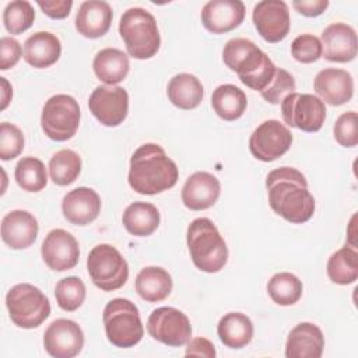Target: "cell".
Instances as JSON below:
<instances>
[{"mask_svg":"<svg viewBox=\"0 0 358 358\" xmlns=\"http://www.w3.org/2000/svg\"><path fill=\"white\" fill-rule=\"evenodd\" d=\"M271 210L291 224H303L315 213V199L308 189L306 178L292 166L268 172L266 179Z\"/></svg>","mask_w":358,"mask_h":358,"instance_id":"cell-1","label":"cell"},{"mask_svg":"<svg viewBox=\"0 0 358 358\" xmlns=\"http://www.w3.org/2000/svg\"><path fill=\"white\" fill-rule=\"evenodd\" d=\"M179 178V171L165 150L155 143L140 145L130 158L129 185L140 194H158L172 189Z\"/></svg>","mask_w":358,"mask_h":358,"instance_id":"cell-2","label":"cell"},{"mask_svg":"<svg viewBox=\"0 0 358 358\" xmlns=\"http://www.w3.org/2000/svg\"><path fill=\"white\" fill-rule=\"evenodd\" d=\"M225 66L235 71L246 87L262 92L271 83L277 66L271 59L250 39H229L222 49Z\"/></svg>","mask_w":358,"mask_h":358,"instance_id":"cell-3","label":"cell"},{"mask_svg":"<svg viewBox=\"0 0 358 358\" xmlns=\"http://www.w3.org/2000/svg\"><path fill=\"white\" fill-rule=\"evenodd\" d=\"M186 242L193 264L204 273H218L228 260V248L218 228L210 218L193 220L186 232Z\"/></svg>","mask_w":358,"mask_h":358,"instance_id":"cell-4","label":"cell"},{"mask_svg":"<svg viewBox=\"0 0 358 358\" xmlns=\"http://www.w3.org/2000/svg\"><path fill=\"white\" fill-rule=\"evenodd\" d=\"M119 34L127 53L134 59H151L159 50L161 36L157 21L150 11L141 7H131L123 13Z\"/></svg>","mask_w":358,"mask_h":358,"instance_id":"cell-5","label":"cell"},{"mask_svg":"<svg viewBox=\"0 0 358 358\" xmlns=\"http://www.w3.org/2000/svg\"><path fill=\"white\" fill-rule=\"evenodd\" d=\"M102 320L106 338L115 347H134L144 336L138 308L126 298L109 301L103 308Z\"/></svg>","mask_w":358,"mask_h":358,"instance_id":"cell-6","label":"cell"},{"mask_svg":"<svg viewBox=\"0 0 358 358\" xmlns=\"http://www.w3.org/2000/svg\"><path fill=\"white\" fill-rule=\"evenodd\" d=\"M6 306L11 322L21 329L38 327L50 315L48 296L38 287L28 282L11 287L6 295Z\"/></svg>","mask_w":358,"mask_h":358,"instance_id":"cell-7","label":"cell"},{"mask_svg":"<svg viewBox=\"0 0 358 358\" xmlns=\"http://www.w3.org/2000/svg\"><path fill=\"white\" fill-rule=\"evenodd\" d=\"M87 270L94 285L106 292L122 288L129 278L126 259L115 246L108 243H99L91 249Z\"/></svg>","mask_w":358,"mask_h":358,"instance_id":"cell-8","label":"cell"},{"mask_svg":"<svg viewBox=\"0 0 358 358\" xmlns=\"http://www.w3.org/2000/svg\"><path fill=\"white\" fill-rule=\"evenodd\" d=\"M81 110L78 102L67 94L50 96L42 109L41 126L43 133L55 141H66L78 130Z\"/></svg>","mask_w":358,"mask_h":358,"instance_id":"cell-9","label":"cell"},{"mask_svg":"<svg viewBox=\"0 0 358 358\" xmlns=\"http://www.w3.org/2000/svg\"><path fill=\"white\" fill-rule=\"evenodd\" d=\"M282 120L306 133L319 131L326 119L324 102L313 94L291 92L281 101Z\"/></svg>","mask_w":358,"mask_h":358,"instance_id":"cell-10","label":"cell"},{"mask_svg":"<svg viewBox=\"0 0 358 358\" xmlns=\"http://www.w3.org/2000/svg\"><path fill=\"white\" fill-rule=\"evenodd\" d=\"M148 334L169 347H182L187 344L192 336L189 317L172 306H161L151 312L147 320Z\"/></svg>","mask_w":358,"mask_h":358,"instance_id":"cell-11","label":"cell"},{"mask_svg":"<svg viewBox=\"0 0 358 358\" xmlns=\"http://www.w3.org/2000/svg\"><path fill=\"white\" fill-rule=\"evenodd\" d=\"M292 144L289 129L280 120L268 119L260 123L249 138L252 155L263 162H271L282 157Z\"/></svg>","mask_w":358,"mask_h":358,"instance_id":"cell-12","label":"cell"},{"mask_svg":"<svg viewBox=\"0 0 358 358\" xmlns=\"http://www.w3.org/2000/svg\"><path fill=\"white\" fill-rule=\"evenodd\" d=\"M88 108L101 124L116 127L127 117L129 94L119 85H99L90 95Z\"/></svg>","mask_w":358,"mask_h":358,"instance_id":"cell-13","label":"cell"},{"mask_svg":"<svg viewBox=\"0 0 358 358\" xmlns=\"http://www.w3.org/2000/svg\"><path fill=\"white\" fill-rule=\"evenodd\" d=\"M252 20L259 35L268 43L282 41L289 32V11L287 3L282 0H263L256 3Z\"/></svg>","mask_w":358,"mask_h":358,"instance_id":"cell-14","label":"cell"},{"mask_svg":"<svg viewBox=\"0 0 358 358\" xmlns=\"http://www.w3.org/2000/svg\"><path fill=\"white\" fill-rule=\"evenodd\" d=\"M43 347L55 358H73L84 347V333L74 320L56 319L43 333Z\"/></svg>","mask_w":358,"mask_h":358,"instance_id":"cell-15","label":"cell"},{"mask_svg":"<svg viewBox=\"0 0 358 358\" xmlns=\"http://www.w3.org/2000/svg\"><path fill=\"white\" fill-rule=\"evenodd\" d=\"M42 259L53 271H66L78 263L80 248L77 239L67 231L57 228L48 232L41 246Z\"/></svg>","mask_w":358,"mask_h":358,"instance_id":"cell-16","label":"cell"},{"mask_svg":"<svg viewBox=\"0 0 358 358\" xmlns=\"http://www.w3.org/2000/svg\"><path fill=\"white\" fill-rule=\"evenodd\" d=\"M322 56L329 62L347 63L355 59L358 39L355 29L344 22L327 25L320 36Z\"/></svg>","mask_w":358,"mask_h":358,"instance_id":"cell-17","label":"cell"},{"mask_svg":"<svg viewBox=\"0 0 358 358\" xmlns=\"http://www.w3.org/2000/svg\"><path fill=\"white\" fill-rule=\"evenodd\" d=\"M245 13L241 0H211L201 10V24L211 34H225L243 22Z\"/></svg>","mask_w":358,"mask_h":358,"instance_id":"cell-18","label":"cell"},{"mask_svg":"<svg viewBox=\"0 0 358 358\" xmlns=\"http://www.w3.org/2000/svg\"><path fill=\"white\" fill-rule=\"evenodd\" d=\"M313 90L323 102L331 106H340L351 101L354 95V80L347 70L329 67L316 74Z\"/></svg>","mask_w":358,"mask_h":358,"instance_id":"cell-19","label":"cell"},{"mask_svg":"<svg viewBox=\"0 0 358 358\" xmlns=\"http://www.w3.org/2000/svg\"><path fill=\"white\" fill-rule=\"evenodd\" d=\"M221 193L220 180L210 172L192 173L182 187V201L193 211L207 210L215 204Z\"/></svg>","mask_w":358,"mask_h":358,"instance_id":"cell-20","label":"cell"},{"mask_svg":"<svg viewBox=\"0 0 358 358\" xmlns=\"http://www.w3.org/2000/svg\"><path fill=\"white\" fill-rule=\"evenodd\" d=\"M62 213L70 224L88 225L101 213V199L91 187H76L63 197Z\"/></svg>","mask_w":358,"mask_h":358,"instance_id":"cell-21","label":"cell"},{"mask_svg":"<svg viewBox=\"0 0 358 358\" xmlns=\"http://www.w3.org/2000/svg\"><path fill=\"white\" fill-rule=\"evenodd\" d=\"M36 218L25 210H13L1 220V239L11 249H27L38 236Z\"/></svg>","mask_w":358,"mask_h":358,"instance_id":"cell-22","label":"cell"},{"mask_svg":"<svg viewBox=\"0 0 358 358\" xmlns=\"http://www.w3.org/2000/svg\"><path fill=\"white\" fill-rule=\"evenodd\" d=\"M113 13L103 0H87L80 4L76 15V29L80 35L95 39L103 36L112 24Z\"/></svg>","mask_w":358,"mask_h":358,"instance_id":"cell-23","label":"cell"},{"mask_svg":"<svg viewBox=\"0 0 358 358\" xmlns=\"http://www.w3.org/2000/svg\"><path fill=\"white\" fill-rule=\"evenodd\" d=\"M324 348L322 330L310 323H298L288 334L285 343L287 358H320Z\"/></svg>","mask_w":358,"mask_h":358,"instance_id":"cell-24","label":"cell"},{"mask_svg":"<svg viewBox=\"0 0 358 358\" xmlns=\"http://www.w3.org/2000/svg\"><path fill=\"white\" fill-rule=\"evenodd\" d=\"M60 55V39L48 31L32 34L24 43V60L35 69L50 67L59 60Z\"/></svg>","mask_w":358,"mask_h":358,"instance_id":"cell-25","label":"cell"},{"mask_svg":"<svg viewBox=\"0 0 358 358\" xmlns=\"http://www.w3.org/2000/svg\"><path fill=\"white\" fill-rule=\"evenodd\" d=\"M92 69L98 80L106 85L119 84L129 74V56L116 48L101 49L94 57Z\"/></svg>","mask_w":358,"mask_h":358,"instance_id":"cell-26","label":"cell"},{"mask_svg":"<svg viewBox=\"0 0 358 358\" xmlns=\"http://www.w3.org/2000/svg\"><path fill=\"white\" fill-rule=\"evenodd\" d=\"M172 277L162 267H144L136 277V291L145 302H161L172 291Z\"/></svg>","mask_w":358,"mask_h":358,"instance_id":"cell-27","label":"cell"},{"mask_svg":"<svg viewBox=\"0 0 358 358\" xmlns=\"http://www.w3.org/2000/svg\"><path fill=\"white\" fill-rule=\"evenodd\" d=\"M168 99L179 109L190 110L200 105L204 95V88L200 80L189 73L173 76L166 87Z\"/></svg>","mask_w":358,"mask_h":358,"instance_id":"cell-28","label":"cell"},{"mask_svg":"<svg viewBox=\"0 0 358 358\" xmlns=\"http://www.w3.org/2000/svg\"><path fill=\"white\" fill-rule=\"evenodd\" d=\"M217 334L225 347L243 348L252 341L253 323L241 312H229L220 319Z\"/></svg>","mask_w":358,"mask_h":358,"instance_id":"cell-29","label":"cell"},{"mask_svg":"<svg viewBox=\"0 0 358 358\" xmlns=\"http://www.w3.org/2000/svg\"><path fill=\"white\" fill-rule=\"evenodd\" d=\"M161 215L158 208L145 201H134L129 204L122 215L126 231L134 236H148L159 225Z\"/></svg>","mask_w":358,"mask_h":358,"instance_id":"cell-30","label":"cell"},{"mask_svg":"<svg viewBox=\"0 0 358 358\" xmlns=\"http://www.w3.org/2000/svg\"><path fill=\"white\" fill-rule=\"evenodd\" d=\"M211 106L218 117L227 122H234L246 110V94L234 84L218 85L213 91Z\"/></svg>","mask_w":358,"mask_h":358,"instance_id":"cell-31","label":"cell"},{"mask_svg":"<svg viewBox=\"0 0 358 358\" xmlns=\"http://www.w3.org/2000/svg\"><path fill=\"white\" fill-rule=\"evenodd\" d=\"M327 275L331 282L348 285L358 278V253L351 246H343L336 250L327 260Z\"/></svg>","mask_w":358,"mask_h":358,"instance_id":"cell-32","label":"cell"},{"mask_svg":"<svg viewBox=\"0 0 358 358\" xmlns=\"http://www.w3.org/2000/svg\"><path fill=\"white\" fill-rule=\"evenodd\" d=\"M49 175L55 185L67 186L76 182L81 172L80 155L69 148L55 152L49 161Z\"/></svg>","mask_w":358,"mask_h":358,"instance_id":"cell-33","label":"cell"},{"mask_svg":"<svg viewBox=\"0 0 358 358\" xmlns=\"http://www.w3.org/2000/svg\"><path fill=\"white\" fill-rule=\"evenodd\" d=\"M302 281L292 273L281 271L274 274L267 282V292L273 302L281 306L296 303L302 296Z\"/></svg>","mask_w":358,"mask_h":358,"instance_id":"cell-34","label":"cell"},{"mask_svg":"<svg viewBox=\"0 0 358 358\" xmlns=\"http://www.w3.org/2000/svg\"><path fill=\"white\" fill-rule=\"evenodd\" d=\"M14 178L17 185L29 193H36L45 189L48 185V173L45 164L35 157L21 158L14 171Z\"/></svg>","mask_w":358,"mask_h":358,"instance_id":"cell-35","label":"cell"},{"mask_svg":"<svg viewBox=\"0 0 358 358\" xmlns=\"http://www.w3.org/2000/svg\"><path fill=\"white\" fill-rule=\"evenodd\" d=\"M35 20V10L27 0H14L3 11V22L11 35H20L29 29Z\"/></svg>","mask_w":358,"mask_h":358,"instance_id":"cell-36","label":"cell"},{"mask_svg":"<svg viewBox=\"0 0 358 358\" xmlns=\"http://www.w3.org/2000/svg\"><path fill=\"white\" fill-rule=\"evenodd\" d=\"M85 285L81 278L70 275L57 281L55 287V298L60 309L66 312L77 310L85 299Z\"/></svg>","mask_w":358,"mask_h":358,"instance_id":"cell-37","label":"cell"},{"mask_svg":"<svg viewBox=\"0 0 358 358\" xmlns=\"http://www.w3.org/2000/svg\"><path fill=\"white\" fill-rule=\"evenodd\" d=\"M295 78L292 77V74L281 67H277L271 83L267 85L266 90L260 92V95L268 103L278 105L288 94L295 92Z\"/></svg>","mask_w":358,"mask_h":358,"instance_id":"cell-38","label":"cell"},{"mask_svg":"<svg viewBox=\"0 0 358 358\" xmlns=\"http://www.w3.org/2000/svg\"><path fill=\"white\" fill-rule=\"evenodd\" d=\"M24 150V134L13 123L3 122L0 124V158L10 161L18 157Z\"/></svg>","mask_w":358,"mask_h":358,"instance_id":"cell-39","label":"cell"},{"mask_svg":"<svg viewBox=\"0 0 358 358\" xmlns=\"http://www.w3.org/2000/svg\"><path fill=\"white\" fill-rule=\"evenodd\" d=\"M292 57L303 64L313 63L322 57L320 39L312 34H302L291 43Z\"/></svg>","mask_w":358,"mask_h":358,"instance_id":"cell-40","label":"cell"},{"mask_svg":"<svg viewBox=\"0 0 358 358\" xmlns=\"http://www.w3.org/2000/svg\"><path fill=\"white\" fill-rule=\"evenodd\" d=\"M357 124H358L357 112L350 110L340 115L333 127V134L336 141L345 148L355 147L358 143Z\"/></svg>","mask_w":358,"mask_h":358,"instance_id":"cell-41","label":"cell"},{"mask_svg":"<svg viewBox=\"0 0 358 358\" xmlns=\"http://www.w3.org/2000/svg\"><path fill=\"white\" fill-rule=\"evenodd\" d=\"M22 48L20 42L11 36H3L0 39V69L8 70L14 67L21 59Z\"/></svg>","mask_w":358,"mask_h":358,"instance_id":"cell-42","label":"cell"},{"mask_svg":"<svg viewBox=\"0 0 358 358\" xmlns=\"http://www.w3.org/2000/svg\"><path fill=\"white\" fill-rule=\"evenodd\" d=\"M36 4L41 7L43 14L53 20L66 18L73 7L71 0H38Z\"/></svg>","mask_w":358,"mask_h":358,"instance_id":"cell-43","label":"cell"},{"mask_svg":"<svg viewBox=\"0 0 358 358\" xmlns=\"http://www.w3.org/2000/svg\"><path fill=\"white\" fill-rule=\"evenodd\" d=\"M186 357H206L214 358L217 355L214 344L206 337H194L187 341V347L185 351Z\"/></svg>","mask_w":358,"mask_h":358,"instance_id":"cell-44","label":"cell"},{"mask_svg":"<svg viewBox=\"0 0 358 358\" xmlns=\"http://www.w3.org/2000/svg\"><path fill=\"white\" fill-rule=\"evenodd\" d=\"M294 8L305 17H317L329 7L327 0H294Z\"/></svg>","mask_w":358,"mask_h":358,"instance_id":"cell-45","label":"cell"},{"mask_svg":"<svg viewBox=\"0 0 358 358\" xmlns=\"http://www.w3.org/2000/svg\"><path fill=\"white\" fill-rule=\"evenodd\" d=\"M0 81H1V88H3L1 90V110H4L13 98V87L8 84V81L4 77H0Z\"/></svg>","mask_w":358,"mask_h":358,"instance_id":"cell-46","label":"cell"}]
</instances>
